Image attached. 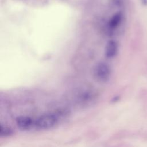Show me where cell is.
<instances>
[{
    "mask_svg": "<svg viewBox=\"0 0 147 147\" xmlns=\"http://www.w3.org/2000/svg\"><path fill=\"white\" fill-rule=\"evenodd\" d=\"M57 119V115L53 113L42 115L34 121V126L40 129H51L56 125Z\"/></svg>",
    "mask_w": 147,
    "mask_h": 147,
    "instance_id": "obj_2",
    "label": "cell"
},
{
    "mask_svg": "<svg viewBox=\"0 0 147 147\" xmlns=\"http://www.w3.org/2000/svg\"><path fill=\"white\" fill-rule=\"evenodd\" d=\"M13 134V131L9 127H3L2 126H1V136H9Z\"/></svg>",
    "mask_w": 147,
    "mask_h": 147,
    "instance_id": "obj_6",
    "label": "cell"
},
{
    "mask_svg": "<svg viewBox=\"0 0 147 147\" xmlns=\"http://www.w3.org/2000/svg\"><path fill=\"white\" fill-rule=\"evenodd\" d=\"M18 127L22 130H29L34 126V121L29 117L21 116L17 118L16 121Z\"/></svg>",
    "mask_w": 147,
    "mask_h": 147,
    "instance_id": "obj_4",
    "label": "cell"
},
{
    "mask_svg": "<svg viewBox=\"0 0 147 147\" xmlns=\"http://www.w3.org/2000/svg\"><path fill=\"white\" fill-rule=\"evenodd\" d=\"M111 73V71L110 65L103 61L97 63L93 69L95 79L100 83L107 82L110 78Z\"/></svg>",
    "mask_w": 147,
    "mask_h": 147,
    "instance_id": "obj_1",
    "label": "cell"
},
{
    "mask_svg": "<svg viewBox=\"0 0 147 147\" xmlns=\"http://www.w3.org/2000/svg\"><path fill=\"white\" fill-rule=\"evenodd\" d=\"M123 18V14L121 12H117L113 14L108 22V27L110 30L117 29L121 24Z\"/></svg>",
    "mask_w": 147,
    "mask_h": 147,
    "instance_id": "obj_5",
    "label": "cell"
},
{
    "mask_svg": "<svg viewBox=\"0 0 147 147\" xmlns=\"http://www.w3.org/2000/svg\"><path fill=\"white\" fill-rule=\"evenodd\" d=\"M118 52V45L114 40H110L107 42L105 49V55L107 59L114 58Z\"/></svg>",
    "mask_w": 147,
    "mask_h": 147,
    "instance_id": "obj_3",
    "label": "cell"
},
{
    "mask_svg": "<svg viewBox=\"0 0 147 147\" xmlns=\"http://www.w3.org/2000/svg\"><path fill=\"white\" fill-rule=\"evenodd\" d=\"M140 2L144 6H147V0H140Z\"/></svg>",
    "mask_w": 147,
    "mask_h": 147,
    "instance_id": "obj_7",
    "label": "cell"
}]
</instances>
